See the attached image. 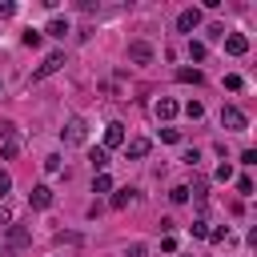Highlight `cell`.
<instances>
[{"label":"cell","mask_w":257,"mask_h":257,"mask_svg":"<svg viewBox=\"0 0 257 257\" xmlns=\"http://www.w3.org/2000/svg\"><path fill=\"white\" fill-rule=\"evenodd\" d=\"M221 124H225V128H233V133H245L249 116H245L237 104H225V108H221Z\"/></svg>","instance_id":"1"},{"label":"cell","mask_w":257,"mask_h":257,"mask_svg":"<svg viewBox=\"0 0 257 257\" xmlns=\"http://www.w3.org/2000/svg\"><path fill=\"white\" fill-rule=\"evenodd\" d=\"M124 141H128L124 124H120V120H112V124L104 128V145H100V149H104V153H108V149H124Z\"/></svg>","instance_id":"2"},{"label":"cell","mask_w":257,"mask_h":257,"mask_svg":"<svg viewBox=\"0 0 257 257\" xmlns=\"http://www.w3.org/2000/svg\"><path fill=\"white\" fill-rule=\"evenodd\" d=\"M56 68H64V52H48V56H44V64L32 72V84H36V80H44V76H52Z\"/></svg>","instance_id":"3"},{"label":"cell","mask_w":257,"mask_h":257,"mask_svg":"<svg viewBox=\"0 0 257 257\" xmlns=\"http://www.w3.org/2000/svg\"><path fill=\"white\" fill-rule=\"evenodd\" d=\"M84 137H88V124H84L80 116H72V120L64 124V141H68V145H84Z\"/></svg>","instance_id":"4"},{"label":"cell","mask_w":257,"mask_h":257,"mask_svg":"<svg viewBox=\"0 0 257 257\" xmlns=\"http://www.w3.org/2000/svg\"><path fill=\"white\" fill-rule=\"evenodd\" d=\"M128 60H133V64H149V60H153V44H149V40H133V44H128Z\"/></svg>","instance_id":"5"},{"label":"cell","mask_w":257,"mask_h":257,"mask_svg":"<svg viewBox=\"0 0 257 257\" xmlns=\"http://www.w3.org/2000/svg\"><path fill=\"white\" fill-rule=\"evenodd\" d=\"M149 149H153V141H149V137H133V141H124V153H128L133 161H145V157H149Z\"/></svg>","instance_id":"6"},{"label":"cell","mask_w":257,"mask_h":257,"mask_svg":"<svg viewBox=\"0 0 257 257\" xmlns=\"http://www.w3.org/2000/svg\"><path fill=\"white\" fill-rule=\"evenodd\" d=\"M193 28H201V8H185L177 16V32H193Z\"/></svg>","instance_id":"7"},{"label":"cell","mask_w":257,"mask_h":257,"mask_svg":"<svg viewBox=\"0 0 257 257\" xmlns=\"http://www.w3.org/2000/svg\"><path fill=\"white\" fill-rule=\"evenodd\" d=\"M225 52H229V56H245V52H249V36L229 32V36H225Z\"/></svg>","instance_id":"8"},{"label":"cell","mask_w":257,"mask_h":257,"mask_svg":"<svg viewBox=\"0 0 257 257\" xmlns=\"http://www.w3.org/2000/svg\"><path fill=\"white\" fill-rule=\"evenodd\" d=\"M28 205H32V209H48V205H52V189H48V185H32Z\"/></svg>","instance_id":"9"},{"label":"cell","mask_w":257,"mask_h":257,"mask_svg":"<svg viewBox=\"0 0 257 257\" xmlns=\"http://www.w3.org/2000/svg\"><path fill=\"white\" fill-rule=\"evenodd\" d=\"M153 112H157V120H173V116H177V100H173V96H161V100L153 104Z\"/></svg>","instance_id":"10"},{"label":"cell","mask_w":257,"mask_h":257,"mask_svg":"<svg viewBox=\"0 0 257 257\" xmlns=\"http://www.w3.org/2000/svg\"><path fill=\"white\" fill-rule=\"evenodd\" d=\"M177 80H181V84H201L205 72H201V68H177Z\"/></svg>","instance_id":"11"},{"label":"cell","mask_w":257,"mask_h":257,"mask_svg":"<svg viewBox=\"0 0 257 257\" xmlns=\"http://www.w3.org/2000/svg\"><path fill=\"white\" fill-rule=\"evenodd\" d=\"M88 161H92V169H96V173H104V169H108V153H104V149H88Z\"/></svg>","instance_id":"12"},{"label":"cell","mask_w":257,"mask_h":257,"mask_svg":"<svg viewBox=\"0 0 257 257\" xmlns=\"http://www.w3.org/2000/svg\"><path fill=\"white\" fill-rule=\"evenodd\" d=\"M44 32H48V36H56V40H64V32H68V20H60V16H56V20H48V28H44Z\"/></svg>","instance_id":"13"},{"label":"cell","mask_w":257,"mask_h":257,"mask_svg":"<svg viewBox=\"0 0 257 257\" xmlns=\"http://www.w3.org/2000/svg\"><path fill=\"white\" fill-rule=\"evenodd\" d=\"M0 153H4V161H16V153H20V137L12 133V137L4 141V149H0Z\"/></svg>","instance_id":"14"},{"label":"cell","mask_w":257,"mask_h":257,"mask_svg":"<svg viewBox=\"0 0 257 257\" xmlns=\"http://www.w3.org/2000/svg\"><path fill=\"white\" fill-rule=\"evenodd\" d=\"M92 193H112V177L108 173H96L92 177Z\"/></svg>","instance_id":"15"},{"label":"cell","mask_w":257,"mask_h":257,"mask_svg":"<svg viewBox=\"0 0 257 257\" xmlns=\"http://www.w3.org/2000/svg\"><path fill=\"white\" fill-rule=\"evenodd\" d=\"M169 201H173V205H185V201H189V185H173V189H169Z\"/></svg>","instance_id":"16"},{"label":"cell","mask_w":257,"mask_h":257,"mask_svg":"<svg viewBox=\"0 0 257 257\" xmlns=\"http://www.w3.org/2000/svg\"><path fill=\"white\" fill-rule=\"evenodd\" d=\"M128 201H133V189H116V193H112V201H108V205H112V209H124V205H128Z\"/></svg>","instance_id":"17"},{"label":"cell","mask_w":257,"mask_h":257,"mask_svg":"<svg viewBox=\"0 0 257 257\" xmlns=\"http://www.w3.org/2000/svg\"><path fill=\"white\" fill-rule=\"evenodd\" d=\"M205 56H209V48L201 40H189V60H205Z\"/></svg>","instance_id":"18"},{"label":"cell","mask_w":257,"mask_h":257,"mask_svg":"<svg viewBox=\"0 0 257 257\" xmlns=\"http://www.w3.org/2000/svg\"><path fill=\"white\" fill-rule=\"evenodd\" d=\"M185 116H189V120H201V116H205V104H201V100H189V104H185Z\"/></svg>","instance_id":"19"},{"label":"cell","mask_w":257,"mask_h":257,"mask_svg":"<svg viewBox=\"0 0 257 257\" xmlns=\"http://www.w3.org/2000/svg\"><path fill=\"white\" fill-rule=\"evenodd\" d=\"M8 241H12L16 249H20V245H28V233H24L20 225H12V229H8Z\"/></svg>","instance_id":"20"},{"label":"cell","mask_w":257,"mask_h":257,"mask_svg":"<svg viewBox=\"0 0 257 257\" xmlns=\"http://www.w3.org/2000/svg\"><path fill=\"white\" fill-rule=\"evenodd\" d=\"M225 88H229V92H241V88H245V80H241L237 72H229V76H225Z\"/></svg>","instance_id":"21"},{"label":"cell","mask_w":257,"mask_h":257,"mask_svg":"<svg viewBox=\"0 0 257 257\" xmlns=\"http://www.w3.org/2000/svg\"><path fill=\"white\" fill-rule=\"evenodd\" d=\"M237 193L241 197H253V177H237Z\"/></svg>","instance_id":"22"},{"label":"cell","mask_w":257,"mask_h":257,"mask_svg":"<svg viewBox=\"0 0 257 257\" xmlns=\"http://www.w3.org/2000/svg\"><path fill=\"white\" fill-rule=\"evenodd\" d=\"M189 233H193V237H209V221H205V217H201V221H193V225H189Z\"/></svg>","instance_id":"23"},{"label":"cell","mask_w":257,"mask_h":257,"mask_svg":"<svg viewBox=\"0 0 257 257\" xmlns=\"http://www.w3.org/2000/svg\"><path fill=\"white\" fill-rule=\"evenodd\" d=\"M225 237H229V225H217V229H209V241H213V245H221Z\"/></svg>","instance_id":"24"},{"label":"cell","mask_w":257,"mask_h":257,"mask_svg":"<svg viewBox=\"0 0 257 257\" xmlns=\"http://www.w3.org/2000/svg\"><path fill=\"white\" fill-rule=\"evenodd\" d=\"M44 173H60V157H56V153L44 157Z\"/></svg>","instance_id":"25"},{"label":"cell","mask_w":257,"mask_h":257,"mask_svg":"<svg viewBox=\"0 0 257 257\" xmlns=\"http://www.w3.org/2000/svg\"><path fill=\"white\" fill-rule=\"evenodd\" d=\"M8 16H16V4L12 0H0V20H8Z\"/></svg>","instance_id":"26"},{"label":"cell","mask_w":257,"mask_h":257,"mask_svg":"<svg viewBox=\"0 0 257 257\" xmlns=\"http://www.w3.org/2000/svg\"><path fill=\"white\" fill-rule=\"evenodd\" d=\"M161 141H169V145H177V141H181V133H177V128H161Z\"/></svg>","instance_id":"27"},{"label":"cell","mask_w":257,"mask_h":257,"mask_svg":"<svg viewBox=\"0 0 257 257\" xmlns=\"http://www.w3.org/2000/svg\"><path fill=\"white\" fill-rule=\"evenodd\" d=\"M217 181H233V165H217Z\"/></svg>","instance_id":"28"},{"label":"cell","mask_w":257,"mask_h":257,"mask_svg":"<svg viewBox=\"0 0 257 257\" xmlns=\"http://www.w3.org/2000/svg\"><path fill=\"white\" fill-rule=\"evenodd\" d=\"M8 189H12V177L0 169V201H4V193H8Z\"/></svg>","instance_id":"29"},{"label":"cell","mask_w":257,"mask_h":257,"mask_svg":"<svg viewBox=\"0 0 257 257\" xmlns=\"http://www.w3.org/2000/svg\"><path fill=\"white\" fill-rule=\"evenodd\" d=\"M12 133H16V128H12V120H0V137H4V141H8V137H12Z\"/></svg>","instance_id":"30"},{"label":"cell","mask_w":257,"mask_h":257,"mask_svg":"<svg viewBox=\"0 0 257 257\" xmlns=\"http://www.w3.org/2000/svg\"><path fill=\"white\" fill-rule=\"evenodd\" d=\"M124 257H145V245H141V241H137V245H128V253H124Z\"/></svg>","instance_id":"31"},{"label":"cell","mask_w":257,"mask_h":257,"mask_svg":"<svg viewBox=\"0 0 257 257\" xmlns=\"http://www.w3.org/2000/svg\"><path fill=\"white\" fill-rule=\"evenodd\" d=\"M0 225H12V213H8V205L0 201Z\"/></svg>","instance_id":"32"},{"label":"cell","mask_w":257,"mask_h":257,"mask_svg":"<svg viewBox=\"0 0 257 257\" xmlns=\"http://www.w3.org/2000/svg\"><path fill=\"white\" fill-rule=\"evenodd\" d=\"M0 88H4V80H0Z\"/></svg>","instance_id":"33"}]
</instances>
